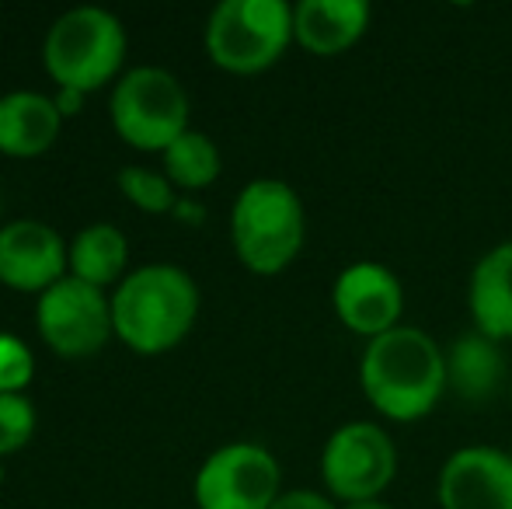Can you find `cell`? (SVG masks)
Instances as JSON below:
<instances>
[{"instance_id": "1", "label": "cell", "mask_w": 512, "mask_h": 509, "mask_svg": "<svg viewBox=\"0 0 512 509\" xmlns=\"http://www.w3.org/2000/svg\"><path fill=\"white\" fill-rule=\"evenodd\" d=\"M359 387L377 415L401 426L436 412L446 384V349L415 325H398L366 342L359 356Z\"/></svg>"}, {"instance_id": "2", "label": "cell", "mask_w": 512, "mask_h": 509, "mask_svg": "<svg viewBox=\"0 0 512 509\" xmlns=\"http://www.w3.org/2000/svg\"><path fill=\"white\" fill-rule=\"evenodd\" d=\"M199 318V286L168 262L140 265L112 293L115 339L140 356L175 349Z\"/></svg>"}, {"instance_id": "3", "label": "cell", "mask_w": 512, "mask_h": 509, "mask_svg": "<svg viewBox=\"0 0 512 509\" xmlns=\"http://www.w3.org/2000/svg\"><path fill=\"white\" fill-rule=\"evenodd\" d=\"M307 241V210L300 192L283 178H255L230 206V245L237 262L255 276L286 272Z\"/></svg>"}, {"instance_id": "4", "label": "cell", "mask_w": 512, "mask_h": 509, "mask_svg": "<svg viewBox=\"0 0 512 509\" xmlns=\"http://www.w3.org/2000/svg\"><path fill=\"white\" fill-rule=\"evenodd\" d=\"M126 28L105 7H74L53 21L42 42V67L56 88L98 91L112 81L126 60Z\"/></svg>"}, {"instance_id": "5", "label": "cell", "mask_w": 512, "mask_h": 509, "mask_svg": "<svg viewBox=\"0 0 512 509\" xmlns=\"http://www.w3.org/2000/svg\"><path fill=\"white\" fill-rule=\"evenodd\" d=\"M293 46V7L286 0H223L206 21V53L227 74H262Z\"/></svg>"}, {"instance_id": "6", "label": "cell", "mask_w": 512, "mask_h": 509, "mask_svg": "<svg viewBox=\"0 0 512 509\" xmlns=\"http://www.w3.org/2000/svg\"><path fill=\"white\" fill-rule=\"evenodd\" d=\"M112 126L122 143L147 154H164L189 133V95L171 70L133 67L112 91Z\"/></svg>"}, {"instance_id": "7", "label": "cell", "mask_w": 512, "mask_h": 509, "mask_svg": "<svg viewBox=\"0 0 512 509\" xmlns=\"http://www.w3.org/2000/svg\"><path fill=\"white\" fill-rule=\"evenodd\" d=\"M398 478V447L380 422H345L321 450V482L335 503H370Z\"/></svg>"}, {"instance_id": "8", "label": "cell", "mask_w": 512, "mask_h": 509, "mask_svg": "<svg viewBox=\"0 0 512 509\" xmlns=\"http://www.w3.org/2000/svg\"><path fill=\"white\" fill-rule=\"evenodd\" d=\"M199 509H272L283 496V468L262 443H223L196 471Z\"/></svg>"}, {"instance_id": "9", "label": "cell", "mask_w": 512, "mask_h": 509, "mask_svg": "<svg viewBox=\"0 0 512 509\" xmlns=\"http://www.w3.org/2000/svg\"><path fill=\"white\" fill-rule=\"evenodd\" d=\"M35 328H39L42 342L67 360L95 356L115 335L112 297H105V290L98 286L67 276L39 297Z\"/></svg>"}, {"instance_id": "10", "label": "cell", "mask_w": 512, "mask_h": 509, "mask_svg": "<svg viewBox=\"0 0 512 509\" xmlns=\"http://www.w3.org/2000/svg\"><path fill=\"white\" fill-rule=\"evenodd\" d=\"M331 307L335 318L352 335H363L366 342L401 325L405 314V286L398 272L380 262H352L335 276L331 286Z\"/></svg>"}, {"instance_id": "11", "label": "cell", "mask_w": 512, "mask_h": 509, "mask_svg": "<svg viewBox=\"0 0 512 509\" xmlns=\"http://www.w3.org/2000/svg\"><path fill=\"white\" fill-rule=\"evenodd\" d=\"M439 509H512V454L492 443H467L443 461Z\"/></svg>"}, {"instance_id": "12", "label": "cell", "mask_w": 512, "mask_h": 509, "mask_svg": "<svg viewBox=\"0 0 512 509\" xmlns=\"http://www.w3.org/2000/svg\"><path fill=\"white\" fill-rule=\"evenodd\" d=\"M67 241L42 220H11L0 227V283L18 293H46L70 276Z\"/></svg>"}, {"instance_id": "13", "label": "cell", "mask_w": 512, "mask_h": 509, "mask_svg": "<svg viewBox=\"0 0 512 509\" xmlns=\"http://www.w3.org/2000/svg\"><path fill=\"white\" fill-rule=\"evenodd\" d=\"M370 18L363 0H300L293 7V42L310 56H342L366 35Z\"/></svg>"}, {"instance_id": "14", "label": "cell", "mask_w": 512, "mask_h": 509, "mask_svg": "<svg viewBox=\"0 0 512 509\" xmlns=\"http://www.w3.org/2000/svg\"><path fill=\"white\" fill-rule=\"evenodd\" d=\"M509 367L502 346L478 328H467L446 346V384L467 405H485L506 387Z\"/></svg>"}, {"instance_id": "15", "label": "cell", "mask_w": 512, "mask_h": 509, "mask_svg": "<svg viewBox=\"0 0 512 509\" xmlns=\"http://www.w3.org/2000/svg\"><path fill=\"white\" fill-rule=\"evenodd\" d=\"M467 311L481 335L495 342L512 339V241L488 248L474 262L467 283Z\"/></svg>"}, {"instance_id": "16", "label": "cell", "mask_w": 512, "mask_h": 509, "mask_svg": "<svg viewBox=\"0 0 512 509\" xmlns=\"http://www.w3.org/2000/svg\"><path fill=\"white\" fill-rule=\"evenodd\" d=\"M63 116L42 91H11L0 98V154L39 157L56 143Z\"/></svg>"}, {"instance_id": "17", "label": "cell", "mask_w": 512, "mask_h": 509, "mask_svg": "<svg viewBox=\"0 0 512 509\" xmlns=\"http://www.w3.org/2000/svg\"><path fill=\"white\" fill-rule=\"evenodd\" d=\"M70 255V276L91 283L98 290L105 286H119L129 276V241L115 224H88L77 231V238L67 248Z\"/></svg>"}, {"instance_id": "18", "label": "cell", "mask_w": 512, "mask_h": 509, "mask_svg": "<svg viewBox=\"0 0 512 509\" xmlns=\"http://www.w3.org/2000/svg\"><path fill=\"white\" fill-rule=\"evenodd\" d=\"M161 161H164L168 182L182 192L209 189V185L220 178V168H223L216 143L209 140L206 133H199V129H189V133L178 136V140L161 154Z\"/></svg>"}, {"instance_id": "19", "label": "cell", "mask_w": 512, "mask_h": 509, "mask_svg": "<svg viewBox=\"0 0 512 509\" xmlns=\"http://www.w3.org/2000/svg\"><path fill=\"white\" fill-rule=\"evenodd\" d=\"M119 192L143 213H171L178 199H182L164 171L140 168V164L119 171Z\"/></svg>"}, {"instance_id": "20", "label": "cell", "mask_w": 512, "mask_h": 509, "mask_svg": "<svg viewBox=\"0 0 512 509\" xmlns=\"http://www.w3.org/2000/svg\"><path fill=\"white\" fill-rule=\"evenodd\" d=\"M35 433V405L25 394H0V461L28 447Z\"/></svg>"}, {"instance_id": "21", "label": "cell", "mask_w": 512, "mask_h": 509, "mask_svg": "<svg viewBox=\"0 0 512 509\" xmlns=\"http://www.w3.org/2000/svg\"><path fill=\"white\" fill-rule=\"evenodd\" d=\"M35 377L32 349L14 335L0 332V394H21Z\"/></svg>"}, {"instance_id": "22", "label": "cell", "mask_w": 512, "mask_h": 509, "mask_svg": "<svg viewBox=\"0 0 512 509\" xmlns=\"http://www.w3.org/2000/svg\"><path fill=\"white\" fill-rule=\"evenodd\" d=\"M272 509H338V503L314 489H290L272 503Z\"/></svg>"}, {"instance_id": "23", "label": "cell", "mask_w": 512, "mask_h": 509, "mask_svg": "<svg viewBox=\"0 0 512 509\" xmlns=\"http://www.w3.org/2000/svg\"><path fill=\"white\" fill-rule=\"evenodd\" d=\"M171 217H175L178 224H185V227H199L206 220V210H203V203H196L192 196H182L175 203V210H171Z\"/></svg>"}, {"instance_id": "24", "label": "cell", "mask_w": 512, "mask_h": 509, "mask_svg": "<svg viewBox=\"0 0 512 509\" xmlns=\"http://www.w3.org/2000/svg\"><path fill=\"white\" fill-rule=\"evenodd\" d=\"M84 91H74V88H56V95H53V102H56V109H60V116L63 119H74V116H81V109H84Z\"/></svg>"}, {"instance_id": "25", "label": "cell", "mask_w": 512, "mask_h": 509, "mask_svg": "<svg viewBox=\"0 0 512 509\" xmlns=\"http://www.w3.org/2000/svg\"><path fill=\"white\" fill-rule=\"evenodd\" d=\"M338 509H394L391 503H384V499H370V503H345Z\"/></svg>"}, {"instance_id": "26", "label": "cell", "mask_w": 512, "mask_h": 509, "mask_svg": "<svg viewBox=\"0 0 512 509\" xmlns=\"http://www.w3.org/2000/svg\"><path fill=\"white\" fill-rule=\"evenodd\" d=\"M0 482H4V464H0Z\"/></svg>"}, {"instance_id": "27", "label": "cell", "mask_w": 512, "mask_h": 509, "mask_svg": "<svg viewBox=\"0 0 512 509\" xmlns=\"http://www.w3.org/2000/svg\"><path fill=\"white\" fill-rule=\"evenodd\" d=\"M509 394H512V384H509Z\"/></svg>"}, {"instance_id": "28", "label": "cell", "mask_w": 512, "mask_h": 509, "mask_svg": "<svg viewBox=\"0 0 512 509\" xmlns=\"http://www.w3.org/2000/svg\"><path fill=\"white\" fill-rule=\"evenodd\" d=\"M509 454H512V450H509Z\"/></svg>"}]
</instances>
